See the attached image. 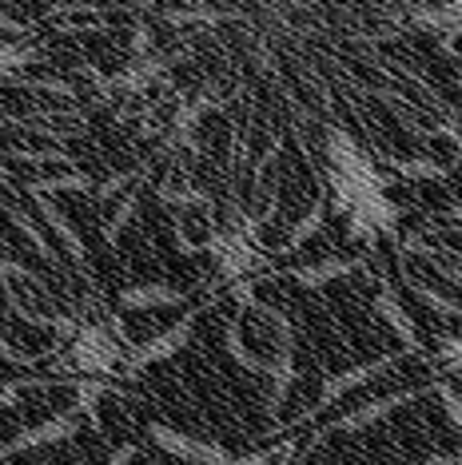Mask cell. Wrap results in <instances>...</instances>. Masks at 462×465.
I'll list each match as a JSON object with an SVG mask.
<instances>
[{
    "mask_svg": "<svg viewBox=\"0 0 462 465\" xmlns=\"http://www.w3.org/2000/svg\"><path fill=\"white\" fill-rule=\"evenodd\" d=\"M267 282H256V302L283 311L296 326V366L299 378L283 398L276 421H296L323 401V386L346 374L351 366L395 354L403 338L379 314V282L367 271H351L323 287H303L296 274L267 271Z\"/></svg>",
    "mask_w": 462,
    "mask_h": 465,
    "instance_id": "obj_1",
    "label": "cell"
},
{
    "mask_svg": "<svg viewBox=\"0 0 462 465\" xmlns=\"http://www.w3.org/2000/svg\"><path fill=\"white\" fill-rule=\"evenodd\" d=\"M438 453L462 458V421L443 394H427L375 426L327 433L291 465H427Z\"/></svg>",
    "mask_w": 462,
    "mask_h": 465,
    "instance_id": "obj_2",
    "label": "cell"
},
{
    "mask_svg": "<svg viewBox=\"0 0 462 465\" xmlns=\"http://www.w3.org/2000/svg\"><path fill=\"white\" fill-rule=\"evenodd\" d=\"M216 291H196L187 299H172V302H116L112 306V326L120 334V342L128 351H144V346H156L160 338H167L187 319L196 302H207Z\"/></svg>",
    "mask_w": 462,
    "mask_h": 465,
    "instance_id": "obj_3",
    "label": "cell"
},
{
    "mask_svg": "<svg viewBox=\"0 0 462 465\" xmlns=\"http://www.w3.org/2000/svg\"><path fill=\"white\" fill-rule=\"evenodd\" d=\"M227 342L244 354V362L251 370H271L283 366L287 358V342H283V322L271 314V306L264 302H239L236 314H231V326H227Z\"/></svg>",
    "mask_w": 462,
    "mask_h": 465,
    "instance_id": "obj_4",
    "label": "cell"
},
{
    "mask_svg": "<svg viewBox=\"0 0 462 465\" xmlns=\"http://www.w3.org/2000/svg\"><path fill=\"white\" fill-rule=\"evenodd\" d=\"M108 458H112V446L96 433L92 418L76 414L65 438H52L20 453H8V458H0V465H108Z\"/></svg>",
    "mask_w": 462,
    "mask_h": 465,
    "instance_id": "obj_5",
    "label": "cell"
},
{
    "mask_svg": "<svg viewBox=\"0 0 462 465\" xmlns=\"http://www.w3.org/2000/svg\"><path fill=\"white\" fill-rule=\"evenodd\" d=\"M65 346V326L52 322H33L25 314H16L13 299L5 291V271H0V351L25 358V362H40V358H52Z\"/></svg>",
    "mask_w": 462,
    "mask_h": 465,
    "instance_id": "obj_6",
    "label": "cell"
}]
</instances>
